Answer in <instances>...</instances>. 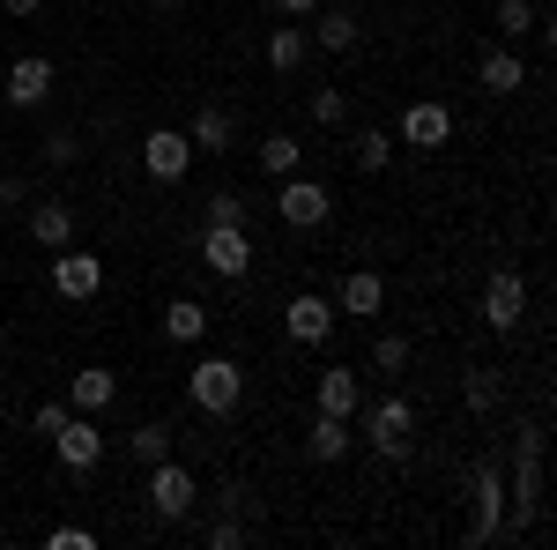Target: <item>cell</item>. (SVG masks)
Instances as JSON below:
<instances>
[{"label": "cell", "mask_w": 557, "mask_h": 550, "mask_svg": "<svg viewBox=\"0 0 557 550\" xmlns=\"http://www.w3.org/2000/svg\"><path fill=\"white\" fill-rule=\"evenodd\" d=\"M349 424H357V447H372L380 462H409L417 454V402L409 394H364Z\"/></svg>", "instance_id": "obj_1"}, {"label": "cell", "mask_w": 557, "mask_h": 550, "mask_svg": "<svg viewBox=\"0 0 557 550\" xmlns=\"http://www.w3.org/2000/svg\"><path fill=\"white\" fill-rule=\"evenodd\" d=\"M186 402H194L201 417H231V410L246 402V365H238V357H194Z\"/></svg>", "instance_id": "obj_2"}, {"label": "cell", "mask_w": 557, "mask_h": 550, "mask_svg": "<svg viewBox=\"0 0 557 550\" xmlns=\"http://www.w3.org/2000/svg\"><path fill=\"white\" fill-rule=\"evenodd\" d=\"M506 536V476H498V462H475L469 468V528H461V543L483 550Z\"/></svg>", "instance_id": "obj_3"}, {"label": "cell", "mask_w": 557, "mask_h": 550, "mask_svg": "<svg viewBox=\"0 0 557 550\" xmlns=\"http://www.w3.org/2000/svg\"><path fill=\"white\" fill-rule=\"evenodd\" d=\"M141 499H149L157 521H186V513L201 506V476L178 462V454H164V462H149V491Z\"/></svg>", "instance_id": "obj_4"}, {"label": "cell", "mask_w": 557, "mask_h": 550, "mask_svg": "<svg viewBox=\"0 0 557 550\" xmlns=\"http://www.w3.org/2000/svg\"><path fill=\"white\" fill-rule=\"evenodd\" d=\"M535 513H543V431L528 424L513 439V528H506V536L535 528Z\"/></svg>", "instance_id": "obj_5"}, {"label": "cell", "mask_w": 557, "mask_h": 550, "mask_svg": "<svg viewBox=\"0 0 557 550\" xmlns=\"http://www.w3.org/2000/svg\"><path fill=\"white\" fill-rule=\"evenodd\" d=\"M275 216H283L290 231H320V223L335 216V186H320V179L290 171V179H275Z\"/></svg>", "instance_id": "obj_6"}, {"label": "cell", "mask_w": 557, "mask_h": 550, "mask_svg": "<svg viewBox=\"0 0 557 550\" xmlns=\"http://www.w3.org/2000/svg\"><path fill=\"white\" fill-rule=\"evenodd\" d=\"M201 268L223 276V283H238V276L253 268V231H246V223H209V231H201Z\"/></svg>", "instance_id": "obj_7"}, {"label": "cell", "mask_w": 557, "mask_h": 550, "mask_svg": "<svg viewBox=\"0 0 557 550\" xmlns=\"http://www.w3.org/2000/svg\"><path fill=\"white\" fill-rule=\"evenodd\" d=\"M520 320H528V283H520V268H498L483 283V328L491 335H520Z\"/></svg>", "instance_id": "obj_8"}, {"label": "cell", "mask_w": 557, "mask_h": 550, "mask_svg": "<svg viewBox=\"0 0 557 550\" xmlns=\"http://www.w3.org/2000/svg\"><path fill=\"white\" fill-rule=\"evenodd\" d=\"M104 447H112V439H104V431H97V417H83V410L52 431V454H60V468H67V476H89V468L104 462Z\"/></svg>", "instance_id": "obj_9"}, {"label": "cell", "mask_w": 557, "mask_h": 550, "mask_svg": "<svg viewBox=\"0 0 557 550\" xmlns=\"http://www.w3.org/2000/svg\"><path fill=\"white\" fill-rule=\"evenodd\" d=\"M52 291L67 297V305H89V297L104 291V260L89 254V246H60L52 254Z\"/></svg>", "instance_id": "obj_10"}, {"label": "cell", "mask_w": 557, "mask_h": 550, "mask_svg": "<svg viewBox=\"0 0 557 550\" xmlns=\"http://www.w3.org/2000/svg\"><path fill=\"white\" fill-rule=\"evenodd\" d=\"M141 171H149L157 186H178V179L194 171V142H186V127H149V142H141Z\"/></svg>", "instance_id": "obj_11"}, {"label": "cell", "mask_w": 557, "mask_h": 550, "mask_svg": "<svg viewBox=\"0 0 557 550\" xmlns=\"http://www.w3.org/2000/svg\"><path fill=\"white\" fill-rule=\"evenodd\" d=\"M283 328H290V342H305V350H320V342H335V297H320V291H298L290 305H283Z\"/></svg>", "instance_id": "obj_12"}, {"label": "cell", "mask_w": 557, "mask_h": 550, "mask_svg": "<svg viewBox=\"0 0 557 550\" xmlns=\"http://www.w3.org/2000/svg\"><path fill=\"white\" fill-rule=\"evenodd\" d=\"M0 97H8L15 112H38L45 97H52V60H45V52H23V60L0 75Z\"/></svg>", "instance_id": "obj_13"}, {"label": "cell", "mask_w": 557, "mask_h": 550, "mask_svg": "<svg viewBox=\"0 0 557 550\" xmlns=\"http://www.w3.org/2000/svg\"><path fill=\"white\" fill-rule=\"evenodd\" d=\"M335 313H343V320H380L386 313V276L380 268H349L343 283H335Z\"/></svg>", "instance_id": "obj_14"}, {"label": "cell", "mask_w": 557, "mask_h": 550, "mask_svg": "<svg viewBox=\"0 0 557 550\" xmlns=\"http://www.w3.org/2000/svg\"><path fill=\"white\" fill-rule=\"evenodd\" d=\"M401 142H409V149H446V142H454V112H446L438 97H417V105L401 112Z\"/></svg>", "instance_id": "obj_15"}, {"label": "cell", "mask_w": 557, "mask_h": 550, "mask_svg": "<svg viewBox=\"0 0 557 550\" xmlns=\"http://www.w3.org/2000/svg\"><path fill=\"white\" fill-rule=\"evenodd\" d=\"M305 454H312L320 468L349 462V454H357V424H349V417H320V410H312V431H305Z\"/></svg>", "instance_id": "obj_16"}, {"label": "cell", "mask_w": 557, "mask_h": 550, "mask_svg": "<svg viewBox=\"0 0 557 550\" xmlns=\"http://www.w3.org/2000/svg\"><path fill=\"white\" fill-rule=\"evenodd\" d=\"M120 402V372L112 365H83L75 380H67V410H83V417H104Z\"/></svg>", "instance_id": "obj_17"}, {"label": "cell", "mask_w": 557, "mask_h": 550, "mask_svg": "<svg viewBox=\"0 0 557 550\" xmlns=\"http://www.w3.org/2000/svg\"><path fill=\"white\" fill-rule=\"evenodd\" d=\"M357 402H364V380H357L349 365H327V372L312 380V410H320V417H357Z\"/></svg>", "instance_id": "obj_18"}, {"label": "cell", "mask_w": 557, "mask_h": 550, "mask_svg": "<svg viewBox=\"0 0 557 550\" xmlns=\"http://www.w3.org/2000/svg\"><path fill=\"white\" fill-rule=\"evenodd\" d=\"M475 83L491 89V97H520V89H528V60H520L513 45H491V52L475 60Z\"/></svg>", "instance_id": "obj_19"}, {"label": "cell", "mask_w": 557, "mask_h": 550, "mask_svg": "<svg viewBox=\"0 0 557 550\" xmlns=\"http://www.w3.org/2000/svg\"><path fill=\"white\" fill-rule=\"evenodd\" d=\"M23 223H30V239H38L45 254L75 246V209H67V201H30V209H23Z\"/></svg>", "instance_id": "obj_20"}, {"label": "cell", "mask_w": 557, "mask_h": 550, "mask_svg": "<svg viewBox=\"0 0 557 550\" xmlns=\"http://www.w3.org/2000/svg\"><path fill=\"white\" fill-rule=\"evenodd\" d=\"M305 60H312V38H305V23H275V30H268V68H275V75H298Z\"/></svg>", "instance_id": "obj_21"}, {"label": "cell", "mask_w": 557, "mask_h": 550, "mask_svg": "<svg viewBox=\"0 0 557 550\" xmlns=\"http://www.w3.org/2000/svg\"><path fill=\"white\" fill-rule=\"evenodd\" d=\"M164 335L172 342H209V305H201V297H172V305H164Z\"/></svg>", "instance_id": "obj_22"}, {"label": "cell", "mask_w": 557, "mask_h": 550, "mask_svg": "<svg viewBox=\"0 0 557 550\" xmlns=\"http://www.w3.org/2000/svg\"><path fill=\"white\" fill-rule=\"evenodd\" d=\"M305 38H312V52H349V45H357V15H349V8H335V15L312 8V30H305Z\"/></svg>", "instance_id": "obj_23"}, {"label": "cell", "mask_w": 557, "mask_h": 550, "mask_svg": "<svg viewBox=\"0 0 557 550\" xmlns=\"http://www.w3.org/2000/svg\"><path fill=\"white\" fill-rule=\"evenodd\" d=\"M186 142H194V157H223V149H231V112L201 105V112H194V127H186Z\"/></svg>", "instance_id": "obj_24"}, {"label": "cell", "mask_w": 557, "mask_h": 550, "mask_svg": "<svg viewBox=\"0 0 557 550\" xmlns=\"http://www.w3.org/2000/svg\"><path fill=\"white\" fill-rule=\"evenodd\" d=\"M172 447H178V431H172L164 417H149V424H134V431H127V454H134L141 468H149V462H164Z\"/></svg>", "instance_id": "obj_25"}, {"label": "cell", "mask_w": 557, "mask_h": 550, "mask_svg": "<svg viewBox=\"0 0 557 550\" xmlns=\"http://www.w3.org/2000/svg\"><path fill=\"white\" fill-rule=\"evenodd\" d=\"M349 157H357V171H386L394 164V134L386 127H357L349 134Z\"/></svg>", "instance_id": "obj_26"}, {"label": "cell", "mask_w": 557, "mask_h": 550, "mask_svg": "<svg viewBox=\"0 0 557 550\" xmlns=\"http://www.w3.org/2000/svg\"><path fill=\"white\" fill-rule=\"evenodd\" d=\"M298 164H305V142H298V134H268V142H260V171H268V179H290Z\"/></svg>", "instance_id": "obj_27"}, {"label": "cell", "mask_w": 557, "mask_h": 550, "mask_svg": "<svg viewBox=\"0 0 557 550\" xmlns=\"http://www.w3.org/2000/svg\"><path fill=\"white\" fill-rule=\"evenodd\" d=\"M543 30V15H535V0H498V38L520 45V38H535Z\"/></svg>", "instance_id": "obj_28"}, {"label": "cell", "mask_w": 557, "mask_h": 550, "mask_svg": "<svg viewBox=\"0 0 557 550\" xmlns=\"http://www.w3.org/2000/svg\"><path fill=\"white\" fill-rule=\"evenodd\" d=\"M461 394H469V410H475V417H491V410L506 402V372H491V365H475Z\"/></svg>", "instance_id": "obj_29"}, {"label": "cell", "mask_w": 557, "mask_h": 550, "mask_svg": "<svg viewBox=\"0 0 557 550\" xmlns=\"http://www.w3.org/2000/svg\"><path fill=\"white\" fill-rule=\"evenodd\" d=\"M305 112H312V127H349V97H343V89H312Z\"/></svg>", "instance_id": "obj_30"}, {"label": "cell", "mask_w": 557, "mask_h": 550, "mask_svg": "<svg viewBox=\"0 0 557 550\" xmlns=\"http://www.w3.org/2000/svg\"><path fill=\"white\" fill-rule=\"evenodd\" d=\"M372 372H386V380L409 372V335H380L372 342Z\"/></svg>", "instance_id": "obj_31"}, {"label": "cell", "mask_w": 557, "mask_h": 550, "mask_svg": "<svg viewBox=\"0 0 557 550\" xmlns=\"http://www.w3.org/2000/svg\"><path fill=\"white\" fill-rule=\"evenodd\" d=\"M75 157H83V134H75V127L45 134V164H75Z\"/></svg>", "instance_id": "obj_32"}, {"label": "cell", "mask_w": 557, "mask_h": 550, "mask_svg": "<svg viewBox=\"0 0 557 550\" xmlns=\"http://www.w3.org/2000/svg\"><path fill=\"white\" fill-rule=\"evenodd\" d=\"M209 223H246V194L215 186V194H209Z\"/></svg>", "instance_id": "obj_33"}, {"label": "cell", "mask_w": 557, "mask_h": 550, "mask_svg": "<svg viewBox=\"0 0 557 550\" xmlns=\"http://www.w3.org/2000/svg\"><path fill=\"white\" fill-rule=\"evenodd\" d=\"M246 543V521H231V506H223V521H209V550H238Z\"/></svg>", "instance_id": "obj_34"}, {"label": "cell", "mask_w": 557, "mask_h": 550, "mask_svg": "<svg viewBox=\"0 0 557 550\" xmlns=\"http://www.w3.org/2000/svg\"><path fill=\"white\" fill-rule=\"evenodd\" d=\"M67 417H75L67 402H38V410H30V431H38V439H52V431H60Z\"/></svg>", "instance_id": "obj_35"}, {"label": "cell", "mask_w": 557, "mask_h": 550, "mask_svg": "<svg viewBox=\"0 0 557 550\" xmlns=\"http://www.w3.org/2000/svg\"><path fill=\"white\" fill-rule=\"evenodd\" d=\"M0 209H30V186H23V179H15V171H8V179H0Z\"/></svg>", "instance_id": "obj_36"}, {"label": "cell", "mask_w": 557, "mask_h": 550, "mask_svg": "<svg viewBox=\"0 0 557 550\" xmlns=\"http://www.w3.org/2000/svg\"><path fill=\"white\" fill-rule=\"evenodd\" d=\"M45 543H52V550H89V543H97V536H89V528H52Z\"/></svg>", "instance_id": "obj_37"}, {"label": "cell", "mask_w": 557, "mask_h": 550, "mask_svg": "<svg viewBox=\"0 0 557 550\" xmlns=\"http://www.w3.org/2000/svg\"><path fill=\"white\" fill-rule=\"evenodd\" d=\"M320 0H275V15H312Z\"/></svg>", "instance_id": "obj_38"}, {"label": "cell", "mask_w": 557, "mask_h": 550, "mask_svg": "<svg viewBox=\"0 0 557 550\" xmlns=\"http://www.w3.org/2000/svg\"><path fill=\"white\" fill-rule=\"evenodd\" d=\"M0 8H8V15H38L45 0H0Z\"/></svg>", "instance_id": "obj_39"}, {"label": "cell", "mask_w": 557, "mask_h": 550, "mask_svg": "<svg viewBox=\"0 0 557 550\" xmlns=\"http://www.w3.org/2000/svg\"><path fill=\"white\" fill-rule=\"evenodd\" d=\"M157 8H164V15H178V8H186V0H157Z\"/></svg>", "instance_id": "obj_40"}, {"label": "cell", "mask_w": 557, "mask_h": 550, "mask_svg": "<svg viewBox=\"0 0 557 550\" xmlns=\"http://www.w3.org/2000/svg\"><path fill=\"white\" fill-rule=\"evenodd\" d=\"M0 424H8V402H0Z\"/></svg>", "instance_id": "obj_41"}]
</instances>
